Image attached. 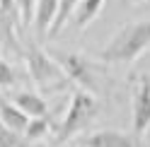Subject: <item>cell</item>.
<instances>
[{"instance_id":"cell-1","label":"cell","mask_w":150,"mask_h":147,"mask_svg":"<svg viewBox=\"0 0 150 147\" xmlns=\"http://www.w3.org/2000/svg\"><path fill=\"white\" fill-rule=\"evenodd\" d=\"M150 48V20L126 24L99 53L102 63H133Z\"/></svg>"},{"instance_id":"cell-2","label":"cell","mask_w":150,"mask_h":147,"mask_svg":"<svg viewBox=\"0 0 150 147\" xmlns=\"http://www.w3.org/2000/svg\"><path fill=\"white\" fill-rule=\"evenodd\" d=\"M97 111H99L97 94H90V92H85V89H75L73 97H70L68 111H65V116H63V123L58 128L56 140L58 142H68L70 137L80 135L90 125V121L97 116Z\"/></svg>"},{"instance_id":"cell-3","label":"cell","mask_w":150,"mask_h":147,"mask_svg":"<svg viewBox=\"0 0 150 147\" xmlns=\"http://www.w3.org/2000/svg\"><path fill=\"white\" fill-rule=\"evenodd\" d=\"M24 63H27V70H29V77L36 82V87H41L44 92H53V89H61L68 77L65 72L61 70V65L56 63V58H51L44 48H39V43L29 41L27 48L22 51Z\"/></svg>"},{"instance_id":"cell-4","label":"cell","mask_w":150,"mask_h":147,"mask_svg":"<svg viewBox=\"0 0 150 147\" xmlns=\"http://www.w3.org/2000/svg\"><path fill=\"white\" fill-rule=\"evenodd\" d=\"M56 63L61 65V70L65 72L68 82H75L78 89H85L90 94H97L102 87L99 80V70L92 65V63L80 56V53H58L56 56Z\"/></svg>"},{"instance_id":"cell-5","label":"cell","mask_w":150,"mask_h":147,"mask_svg":"<svg viewBox=\"0 0 150 147\" xmlns=\"http://www.w3.org/2000/svg\"><path fill=\"white\" fill-rule=\"evenodd\" d=\"M150 128V80L140 77L136 80L131 92V130L133 137L140 140Z\"/></svg>"},{"instance_id":"cell-6","label":"cell","mask_w":150,"mask_h":147,"mask_svg":"<svg viewBox=\"0 0 150 147\" xmlns=\"http://www.w3.org/2000/svg\"><path fill=\"white\" fill-rule=\"evenodd\" d=\"M82 147H138L136 137L121 130H111V128H104V130H95L82 137Z\"/></svg>"},{"instance_id":"cell-7","label":"cell","mask_w":150,"mask_h":147,"mask_svg":"<svg viewBox=\"0 0 150 147\" xmlns=\"http://www.w3.org/2000/svg\"><path fill=\"white\" fill-rule=\"evenodd\" d=\"M27 123H29V116H27L12 99H3L0 97V125L7 128V130H15V133L24 135Z\"/></svg>"},{"instance_id":"cell-8","label":"cell","mask_w":150,"mask_h":147,"mask_svg":"<svg viewBox=\"0 0 150 147\" xmlns=\"http://www.w3.org/2000/svg\"><path fill=\"white\" fill-rule=\"evenodd\" d=\"M56 10H58V0H36L34 12H32V22H34V32L39 39L49 36V29L56 20Z\"/></svg>"},{"instance_id":"cell-9","label":"cell","mask_w":150,"mask_h":147,"mask_svg":"<svg viewBox=\"0 0 150 147\" xmlns=\"http://www.w3.org/2000/svg\"><path fill=\"white\" fill-rule=\"evenodd\" d=\"M12 102L20 106L29 118H39V116H46V113H49V104H46L36 92H15Z\"/></svg>"},{"instance_id":"cell-10","label":"cell","mask_w":150,"mask_h":147,"mask_svg":"<svg viewBox=\"0 0 150 147\" xmlns=\"http://www.w3.org/2000/svg\"><path fill=\"white\" fill-rule=\"evenodd\" d=\"M102 5H104V0H80L78 5H75L73 10V24L78 27V29H85V27L97 20V15L102 12Z\"/></svg>"},{"instance_id":"cell-11","label":"cell","mask_w":150,"mask_h":147,"mask_svg":"<svg viewBox=\"0 0 150 147\" xmlns=\"http://www.w3.org/2000/svg\"><path fill=\"white\" fill-rule=\"evenodd\" d=\"M78 3L80 0H58V10H56V20H53L51 29H49V39H56V36L61 34V29L65 27V22L70 20V15H73Z\"/></svg>"},{"instance_id":"cell-12","label":"cell","mask_w":150,"mask_h":147,"mask_svg":"<svg viewBox=\"0 0 150 147\" xmlns=\"http://www.w3.org/2000/svg\"><path fill=\"white\" fill-rule=\"evenodd\" d=\"M51 130V123H49V118L46 116H39V118H29V123H27L24 128V137L29 142H41L46 135H49Z\"/></svg>"},{"instance_id":"cell-13","label":"cell","mask_w":150,"mask_h":147,"mask_svg":"<svg viewBox=\"0 0 150 147\" xmlns=\"http://www.w3.org/2000/svg\"><path fill=\"white\" fill-rule=\"evenodd\" d=\"M0 147H29V140L22 133L7 130V128L0 125Z\"/></svg>"},{"instance_id":"cell-14","label":"cell","mask_w":150,"mask_h":147,"mask_svg":"<svg viewBox=\"0 0 150 147\" xmlns=\"http://www.w3.org/2000/svg\"><path fill=\"white\" fill-rule=\"evenodd\" d=\"M17 85V72L5 58H0V89H12Z\"/></svg>"},{"instance_id":"cell-15","label":"cell","mask_w":150,"mask_h":147,"mask_svg":"<svg viewBox=\"0 0 150 147\" xmlns=\"http://www.w3.org/2000/svg\"><path fill=\"white\" fill-rule=\"evenodd\" d=\"M34 5L36 0H17V7H20V20H22V27L27 22H32V12H34Z\"/></svg>"},{"instance_id":"cell-16","label":"cell","mask_w":150,"mask_h":147,"mask_svg":"<svg viewBox=\"0 0 150 147\" xmlns=\"http://www.w3.org/2000/svg\"><path fill=\"white\" fill-rule=\"evenodd\" d=\"M0 10H5V12H15V15H20V7H17V0H0Z\"/></svg>"},{"instance_id":"cell-17","label":"cell","mask_w":150,"mask_h":147,"mask_svg":"<svg viewBox=\"0 0 150 147\" xmlns=\"http://www.w3.org/2000/svg\"><path fill=\"white\" fill-rule=\"evenodd\" d=\"M29 147H46L44 142H29Z\"/></svg>"},{"instance_id":"cell-18","label":"cell","mask_w":150,"mask_h":147,"mask_svg":"<svg viewBox=\"0 0 150 147\" xmlns=\"http://www.w3.org/2000/svg\"><path fill=\"white\" fill-rule=\"evenodd\" d=\"M124 3H131V5H133V3H143V0H124Z\"/></svg>"}]
</instances>
